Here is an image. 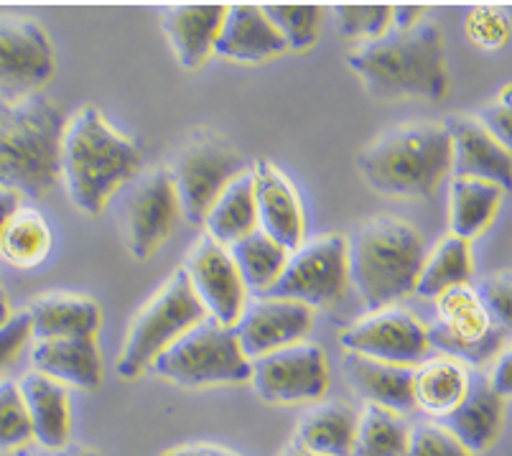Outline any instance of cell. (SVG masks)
Segmentation results:
<instances>
[{
    "instance_id": "6da1fadb",
    "label": "cell",
    "mask_w": 512,
    "mask_h": 456,
    "mask_svg": "<svg viewBox=\"0 0 512 456\" xmlns=\"http://www.w3.org/2000/svg\"><path fill=\"white\" fill-rule=\"evenodd\" d=\"M347 67L372 100L441 102L449 95L446 41L439 23L418 21L411 29H393L380 39L349 49Z\"/></svg>"
},
{
    "instance_id": "7a4b0ae2",
    "label": "cell",
    "mask_w": 512,
    "mask_h": 456,
    "mask_svg": "<svg viewBox=\"0 0 512 456\" xmlns=\"http://www.w3.org/2000/svg\"><path fill=\"white\" fill-rule=\"evenodd\" d=\"M141 169V146L115 128L100 107L82 105L67 118L59 181L77 212L85 217L105 212L115 194Z\"/></svg>"
},
{
    "instance_id": "3957f363",
    "label": "cell",
    "mask_w": 512,
    "mask_h": 456,
    "mask_svg": "<svg viewBox=\"0 0 512 456\" xmlns=\"http://www.w3.org/2000/svg\"><path fill=\"white\" fill-rule=\"evenodd\" d=\"M372 192L393 199H431L451 179V136L439 120H411L377 133L355 158Z\"/></svg>"
},
{
    "instance_id": "277c9868",
    "label": "cell",
    "mask_w": 512,
    "mask_h": 456,
    "mask_svg": "<svg viewBox=\"0 0 512 456\" xmlns=\"http://www.w3.org/2000/svg\"><path fill=\"white\" fill-rule=\"evenodd\" d=\"M62 107L39 92L23 100H0V189L44 199L59 181Z\"/></svg>"
},
{
    "instance_id": "5b68a950",
    "label": "cell",
    "mask_w": 512,
    "mask_h": 456,
    "mask_svg": "<svg viewBox=\"0 0 512 456\" xmlns=\"http://www.w3.org/2000/svg\"><path fill=\"white\" fill-rule=\"evenodd\" d=\"M347 243L349 283L367 311L395 306L416 291L426 243L411 222L395 214H375L347 237Z\"/></svg>"
},
{
    "instance_id": "8992f818",
    "label": "cell",
    "mask_w": 512,
    "mask_h": 456,
    "mask_svg": "<svg viewBox=\"0 0 512 456\" xmlns=\"http://www.w3.org/2000/svg\"><path fill=\"white\" fill-rule=\"evenodd\" d=\"M204 319H207V311L197 299L184 268H176L130 319L118 362H115L118 378L138 380L146 375L153 362L164 355L176 339L184 337Z\"/></svg>"
},
{
    "instance_id": "52a82bcc",
    "label": "cell",
    "mask_w": 512,
    "mask_h": 456,
    "mask_svg": "<svg viewBox=\"0 0 512 456\" xmlns=\"http://www.w3.org/2000/svg\"><path fill=\"white\" fill-rule=\"evenodd\" d=\"M166 169L174 181L181 217L202 227L209 207L250 164L227 136L212 128H194L171 153Z\"/></svg>"
},
{
    "instance_id": "ba28073f",
    "label": "cell",
    "mask_w": 512,
    "mask_h": 456,
    "mask_svg": "<svg viewBox=\"0 0 512 456\" xmlns=\"http://www.w3.org/2000/svg\"><path fill=\"white\" fill-rule=\"evenodd\" d=\"M148 372L179 388H212L250 383L253 362L242 352L235 329L207 316L176 339Z\"/></svg>"
},
{
    "instance_id": "9c48e42d",
    "label": "cell",
    "mask_w": 512,
    "mask_h": 456,
    "mask_svg": "<svg viewBox=\"0 0 512 456\" xmlns=\"http://www.w3.org/2000/svg\"><path fill=\"white\" fill-rule=\"evenodd\" d=\"M115 227L130 258L148 260L164 248L181 217L179 197L166 166L138 171L115 194Z\"/></svg>"
},
{
    "instance_id": "30bf717a",
    "label": "cell",
    "mask_w": 512,
    "mask_h": 456,
    "mask_svg": "<svg viewBox=\"0 0 512 456\" xmlns=\"http://www.w3.org/2000/svg\"><path fill=\"white\" fill-rule=\"evenodd\" d=\"M349 286L347 235L327 232L304 240L286 260L281 278L265 296L301 301L309 309H324L342 299Z\"/></svg>"
},
{
    "instance_id": "8fae6325",
    "label": "cell",
    "mask_w": 512,
    "mask_h": 456,
    "mask_svg": "<svg viewBox=\"0 0 512 456\" xmlns=\"http://www.w3.org/2000/svg\"><path fill=\"white\" fill-rule=\"evenodd\" d=\"M434 324L428 327V342L441 355L479 367L495 360L505 334L495 327L474 286H459L441 293L434 301Z\"/></svg>"
},
{
    "instance_id": "7c38bea8",
    "label": "cell",
    "mask_w": 512,
    "mask_h": 456,
    "mask_svg": "<svg viewBox=\"0 0 512 456\" xmlns=\"http://www.w3.org/2000/svg\"><path fill=\"white\" fill-rule=\"evenodd\" d=\"M327 352L314 342L288 344L283 350L253 360L250 385L260 400L271 406L319 403L329 390Z\"/></svg>"
},
{
    "instance_id": "4fadbf2b",
    "label": "cell",
    "mask_w": 512,
    "mask_h": 456,
    "mask_svg": "<svg viewBox=\"0 0 512 456\" xmlns=\"http://www.w3.org/2000/svg\"><path fill=\"white\" fill-rule=\"evenodd\" d=\"M57 72V54L39 21L0 13V100L39 95Z\"/></svg>"
},
{
    "instance_id": "5bb4252c",
    "label": "cell",
    "mask_w": 512,
    "mask_h": 456,
    "mask_svg": "<svg viewBox=\"0 0 512 456\" xmlns=\"http://www.w3.org/2000/svg\"><path fill=\"white\" fill-rule=\"evenodd\" d=\"M339 347L344 355H360L393 365L416 367L426 360L431 347L428 327L408 309L385 306L367 311L339 332Z\"/></svg>"
},
{
    "instance_id": "9a60e30c",
    "label": "cell",
    "mask_w": 512,
    "mask_h": 456,
    "mask_svg": "<svg viewBox=\"0 0 512 456\" xmlns=\"http://www.w3.org/2000/svg\"><path fill=\"white\" fill-rule=\"evenodd\" d=\"M181 268L209 319L235 327L237 316L248 304V286L242 281L230 250L202 235L189 248Z\"/></svg>"
},
{
    "instance_id": "2e32d148",
    "label": "cell",
    "mask_w": 512,
    "mask_h": 456,
    "mask_svg": "<svg viewBox=\"0 0 512 456\" xmlns=\"http://www.w3.org/2000/svg\"><path fill=\"white\" fill-rule=\"evenodd\" d=\"M314 327V309L301 301L276 299L258 293L248 299L235 321V334L250 362L283 350L288 344L304 342Z\"/></svg>"
},
{
    "instance_id": "e0dca14e",
    "label": "cell",
    "mask_w": 512,
    "mask_h": 456,
    "mask_svg": "<svg viewBox=\"0 0 512 456\" xmlns=\"http://www.w3.org/2000/svg\"><path fill=\"white\" fill-rule=\"evenodd\" d=\"M258 230L293 253L306 240V214L299 189L268 158L250 164Z\"/></svg>"
},
{
    "instance_id": "ac0fdd59",
    "label": "cell",
    "mask_w": 512,
    "mask_h": 456,
    "mask_svg": "<svg viewBox=\"0 0 512 456\" xmlns=\"http://www.w3.org/2000/svg\"><path fill=\"white\" fill-rule=\"evenodd\" d=\"M451 136V176L492 181L512 192V156L472 113L446 120Z\"/></svg>"
},
{
    "instance_id": "d6986e66",
    "label": "cell",
    "mask_w": 512,
    "mask_h": 456,
    "mask_svg": "<svg viewBox=\"0 0 512 456\" xmlns=\"http://www.w3.org/2000/svg\"><path fill=\"white\" fill-rule=\"evenodd\" d=\"M227 6L214 3H186L166 8L161 16V29L171 46V54L186 72H197L214 54L225 23Z\"/></svg>"
},
{
    "instance_id": "ffe728a7",
    "label": "cell",
    "mask_w": 512,
    "mask_h": 456,
    "mask_svg": "<svg viewBox=\"0 0 512 456\" xmlns=\"http://www.w3.org/2000/svg\"><path fill=\"white\" fill-rule=\"evenodd\" d=\"M454 436L464 449L472 451L474 456L484 454L492 449L505 423V400L495 393L487 375L479 370H472L469 378V390L462 398V403L436 421Z\"/></svg>"
},
{
    "instance_id": "44dd1931",
    "label": "cell",
    "mask_w": 512,
    "mask_h": 456,
    "mask_svg": "<svg viewBox=\"0 0 512 456\" xmlns=\"http://www.w3.org/2000/svg\"><path fill=\"white\" fill-rule=\"evenodd\" d=\"M286 44L263 6L237 3L227 6L225 23L214 54L227 62L237 64H263L286 54Z\"/></svg>"
},
{
    "instance_id": "7402d4cb",
    "label": "cell",
    "mask_w": 512,
    "mask_h": 456,
    "mask_svg": "<svg viewBox=\"0 0 512 456\" xmlns=\"http://www.w3.org/2000/svg\"><path fill=\"white\" fill-rule=\"evenodd\" d=\"M31 365L44 378L87 393L100 388L105 378L97 337L39 339L31 350Z\"/></svg>"
},
{
    "instance_id": "603a6c76",
    "label": "cell",
    "mask_w": 512,
    "mask_h": 456,
    "mask_svg": "<svg viewBox=\"0 0 512 456\" xmlns=\"http://www.w3.org/2000/svg\"><path fill=\"white\" fill-rule=\"evenodd\" d=\"M342 372L357 398L365 400V406L385 408V411L400 413V416L416 411L413 367L370 360V357L360 355H344Z\"/></svg>"
},
{
    "instance_id": "cb8c5ba5",
    "label": "cell",
    "mask_w": 512,
    "mask_h": 456,
    "mask_svg": "<svg viewBox=\"0 0 512 456\" xmlns=\"http://www.w3.org/2000/svg\"><path fill=\"white\" fill-rule=\"evenodd\" d=\"M26 314L31 319L34 339L97 337L102 309L95 299L82 293H39L29 301Z\"/></svg>"
},
{
    "instance_id": "d4e9b609",
    "label": "cell",
    "mask_w": 512,
    "mask_h": 456,
    "mask_svg": "<svg viewBox=\"0 0 512 456\" xmlns=\"http://www.w3.org/2000/svg\"><path fill=\"white\" fill-rule=\"evenodd\" d=\"M21 393L29 408L34 441L44 451H57L72 444V406L69 390L57 380H49L39 372H26L21 380Z\"/></svg>"
},
{
    "instance_id": "484cf974",
    "label": "cell",
    "mask_w": 512,
    "mask_h": 456,
    "mask_svg": "<svg viewBox=\"0 0 512 456\" xmlns=\"http://www.w3.org/2000/svg\"><path fill=\"white\" fill-rule=\"evenodd\" d=\"M360 411L344 400H319L301 413L293 441L319 456H352Z\"/></svg>"
},
{
    "instance_id": "4316f807",
    "label": "cell",
    "mask_w": 512,
    "mask_h": 456,
    "mask_svg": "<svg viewBox=\"0 0 512 456\" xmlns=\"http://www.w3.org/2000/svg\"><path fill=\"white\" fill-rule=\"evenodd\" d=\"M472 367L454 357H431L413 367V403L428 421L449 416L469 390Z\"/></svg>"
},
{
    "instance_id": "83f0119b",
    "label": "cell",
    "mask_w": 512,
    "mask_h": 456,
    "mask_svg": "<svg viewBox=\"0 0 512 456\" xmlns=\"http://www.w3.org/2000/svg\"><path fill=\"white\" fill-rule=\"evenodd\" d=\"M502 186L467 176L449 179V235L472 243L495 220L497 209L505 202Z\"/></svg>"
},
{
    "instance_id": "f1b7e54d",
    "label": "cell",
    "mask_w": 512,
    "mask_h": 456,
    "mask_svg": "<svg viewBox=\"0 0 512 456\" xmlns=\"http://www.w3.org/2000/svg\"><path fill=\"white\" fill-rule=\"evenodd\" d=\"M202 227L204 235L212 237L214 243L225 245V248H230L237 240H242V237H248L250 232L258 230V209H255L250 169L237 176L225 192L217 197V202L209 207Z\"/></svg>"
},
{
    "instance_id": "f546056e",
    "label": "cell",
    "mask_w": 512,
    "mask_h": 456,
    "mask_svg": "<svg viewBox=\"0 0 512 456\" xmlns=\"http://www.w3.org/2000/svg\"><path fill=\"white\" fill-rule=\"evenodd\" d=\"M472 273L474 260L469 240L446 235L431 253H426L413 293H418L423 299L436 301L441 293L451 291V288L467 286Z\"/></svg>"
},
{
    "instance_id": "4dcf8cb0",
    "label": "cell",
    "mask_w": 512,
    "mask_h": 456,
    "mask_svg": "<svg viewBox=\"0 0 512 456\" xmlns=\"http://www.w3.org/2000/svg\"><path fill=\"white\" fill-rule=\"evenodd\" d=\"M51 248H54V232L44 214L34 207L18 209L8 220L6 230L0 232V258L21 271L39 268L49 258Z\"/></svg>"
},
{
    "instance_id": "1f68e13d",
    "label": "cell",
    "mask_w": 512,
    "mask_h": 456,
    "mask_svg": "<svg viewBox=\"0 0 512 456\" xmlns=\"http://www.w3.org/2000/svg\"><path fill=\"white\" fill-rule=\"evenodd\" d=\"M227 250H230L248 291L255 293H265L281 278L288 255H291L283 245H278L276 240H271L260 230L250 232L248 237L237 240Z\"/></svg>"
},
{
    "instance_id": "d6a6232c",
    "label": "cell",
    "mask_w": 512,
    "mask_h": 456,
    "mask_svg": "<svg viewBox=\"0 0 512 456\" xmlns=\"http://www.w3.org/2000/svg\"><path fill=\"white\" fill-rule=\"evenodd\" d=\"M411 423L400 413L362 406L352 456H406Z\"/></svg>"
},
{
    "instance_id": "836d02e7",
    "label": "cell",
    "mask_w": 512,
    "mask_h": 456,
    "mask_svg": "<svg viewBox=\"0 0 512 456\" xmlns=\"http://www.w3.org/2000/svg\"><path fill=\"white\" fill-rule=\"evenodd\" d=\"M288 51H309L319 41L324 26V8L299 3H273L263 6Z\"/></svg>"
},
{
    "instance_id": "e575fe53",
    "label": "cell",
    "mask_w": 512,
    "mask_h": 456,
    "mask_svg": "<svg viewBox=\"0 0 512 456\" xmlns=\"http://www.w3.org/2000/svg\"><path fill=\"white\" fill-rule=\"evenodd\" d=\"M31 441H34V426H31L21 385L3 380L0 383V454L23 449Z\"/></svg>"
},
{
    "instance_id": "d590c367",
    "label": "cell",
    "mask_w": 512,
    "mask_h": 456,
    "mask_svg": "<svg viewBox=\"0 0 512 456\" xmlns=\"http://www.w3.org/2000/svg\"><path fill=\"white\" fill-rule=\"evenodd\" d=\"M332 23L339 36L367 44L388 34L393 26V6H337L332 13Z\"/></svg>"
},
{
    "instance_id": "8d00e7d4",
    "label": "cell",
    "mask_w": 512,
    "mask_h": 456,
    "mask_svg": "<svg viewBox=\"0 0 512 456\" xmlns=\"http://www.w3.org/2000/svg\"><path fill=\"white\" fill-rule=\"evenodd\" d=\"M464 34L479 51H502L512 41V18L505 8H472L464 18Z\"/></svg>"
},
{
    "instance_id": "74e56055",
    "label": "cell",
    "mask_w": 512,
    "mask_h": 456,
    "mask_svg": "<svg viewBox=\"0 0 512 456\" xmlns=\"http://www.w3.org/2000/svg\"><path fill=\"white\" fill-rule=\"evenodd\" d=\"M474 288L495 327L502 334H512V271L487 273Z\"/></svg>"
},
{
    "instance_id": "f35d334b",
    "label": "cell",
    "mask_w": 512,
    "mask_h": 456,
    "mask_svg": "<svg viewBox=\"0 0 512 456\" xmlns=\"http://www.w3.org/2000/svg\"><path fill=\"white\" fill-rule=\"evenodd\" d=\"M406 456H474L436 421H421L411 426Z\"/></svg>"
},
{
    "instance_id": "ab89813d",
    "label": "cell",
    "mask_w": 512,
    "mask_h": 456,
    "mask_svg": "<svg viewBox=\"0 0 512 456\" xmlns=\"http://www.w3.org/2000/svg\"><path fill=\"white\" fill-rule=\"evenodd\" d=\"M474 115L512 156V85L500 87L492 95V100L484 102L482 110Z\"/></svg>"
},
{
    "instance_id": "60d3db41",
    "label": "cell",
    "mask_w": 512,
    "mask_h": 456,
    "mask_svg": "<svg viewBox=\"0 0 512 456\" xmlns=\"http://www.w3.org/2000/svg\"><path fill=\"white\" fill-rule=\"evenodd\" d=\"M31 337H34V334H31L29 314H26V309L16 311V314L0 327V370L11 365V362L21 355V350L26 347V342H29Z\"/></svg>"
},
{
    "instance_id": "b9f144b4",
    "label": "cell",
    "mask_w": 512,
    "mask_h": 456,
    "mask_svg": "<svg viewBox=\"0 0 512 456\" xmlns=\"http://www.w3.org/2000/svg\"><path fill=\"white\" fill-rule=\"evenodd\" d=\"M487 380H490V385L495 388V393L500 395L502 400L512 398V344L502 347L500 355L492 360Z\"/></svg>"
},
{
    "instance_id": "7bdbcfd3",
    "label": "cell",
    "mask_w": 512,
    "mask_h": 456,
    "mask_svg": "<svg viewBox=\"0 0 512 456\" xmlns=\"http://www.w3.org/2000/svg\"><path fill=\"white\" fill-rule=\"evenodd\" d=\"M161 456H240L237 451L225 449V446L209 444V441H197V444H181L174 449H166Z\"/></svg>"
},
{
    "instance_id": "ee69618b",
    "label": "cell",
    "mask_w": 512,
    "mask_h": 456,
    "mask_svg": "<svg viewBox=\"0 0 512 456\" xmlns=\"http://www.w3.org/2000/svg\"><path fill=\"white\" fill-rule=\"evenodd\" d=\"M423 18L421 6H393V29H411Z\"/></svg>"
},
{
    "instance_id": "f6af8a7d",
    "label": "cell",
    "mask_w": 512,
    "mask_h": 456,
    "mask_svg": "<svg viewBox=\"0 0 512 456\" xmlns=\"http://www.w3.org/2000/svg\"><path fill=\"white\" fill-rule=\"evenodd\" d=\"M21 194L11 192V189H0V232L6 230L8 220H11L13 214L23 207L21 204Z\"/></svg>"
},
{
    "instance_id": "bcb514c9",
    "label": "cell",
    "mask_w": 512,
    "mask_h": 456,
    "mask_svg": "<svg viewBox=\"0 0 512 456\" xmlns=\"http://www.w3.org/2000/svg\"><path fill=\"white\" fill-rule=\"evenodd\" d=\"M41 456H102L100 451L90 449V446H82V444H67L64 449H57V451H44Z\"/></svg>"
},
{
    "instance_id": "7dc6e473",
    "label": "cell",
    "mask_w": 512,
    "mask_h": 456,
    "mask_svg": "<svg viewBox=\"0 0 512 456\" xmlns=\"http://www.w3.org/2000/svg\"><path fill=\"white\" fill-rule=\"evenodd\" d=\"M278 456H319V454H314V451L304 449V446H299L296 441H291V444H288Z\"/></svg>"
},
{
    "instance_id": "c3c4849f",
    "label": "cell",
    "mask_w": 512,
    "mask_h": 456,
    "mask_svg": "<svg viewBox=\"0 0 512 456\" xmlns=\"http://www.w3.org/2000/svg\"><path fill=\"white\" fill-rule=\"evenodd\" d=\"M11 316L13 314H11V304H8V299H6V291L0 288V327H3V324H6Z\"/></svg>"
}]
</instances>
